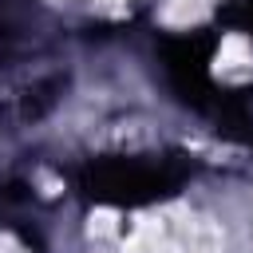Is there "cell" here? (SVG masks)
<instances>
[{
	"label": "cell",
	"instance_id": "1",
	"mask_svg": "<svg viewBox=\"0 0 253 253\" xmlns=\"http://www.w3.org/2000/svg\"><path fill=\"white\" fill-rule=\"evenodd\" d=\"M126 253H221V229L190 206H166L130 225Z\"/></svg>",
	"mask_w": 253,
	"mask_h": 253
},
{
	"label": "cell",
	"instance_id": "2",
	"mask_svg": "<svg viewBox=\"0 0 253 253\" xmlns=\"http://www.w3.org/2000/svg\"><path fill=\"white\" fill-rule=\"evenodd\" d=\"M0 253H32L24 241H16L12 233H0Z\"/></svg>",
	"mask_w": 253,
	"mask_h": 253
}]
</instances>
